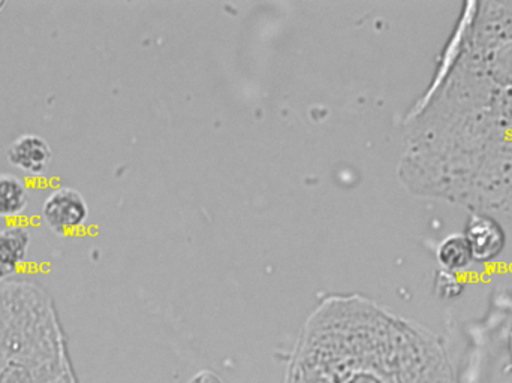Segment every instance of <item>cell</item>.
Here are the masks:
<instances>
[{
  "label": "cell",
  "mask_w": 512,
  "mask_h": 383,
  "mask_svg": "<svg viewBox=\"0 0 512 383\" xmlns=\"http://www.w3.org/2000/svg\"><path fill=\"white\" fill-rule=\"evenodd\" d=\"M3 5H5V3L0 2V9H2V8H3Z\"/></svg>",
  "instance_id": "7"
},
{
  "label": "cell",
  "mask_w": 512,
  "mask_h": 383,
  "mask_svg": "<svg viewBox=\"0 0 512 383\" xmlns=\"http://www.w3.org/2000/svg\"><path fill=\"white\" fill-rule=\"evenodd\" d=\"M9 164L27 176L41 177L50 170L53 150L45 138L35 134H23L12 141L6 152Z\"/></svg>",
  "instance_id": "2"
},
{
  "label": "cell",
  "mask_w": 512,
  "mask_h": 383,
  "mask_svg": "<svg viewBox=\"0 0 512 383\" xmlns=\"http://www.w3.org/2000/svg\"><path fill=\"white\" fill-rule=\"evenodd\" d=\"M32 237L24 226H0V282L26 261Z\"/></svg>",
  "instance_id": "4"
},
{
  "label": "cell",
  "mask_w": 512,
  "mask_h": 383,
  "mask_svg": "<svg viewBox=\"0 0 512 383\" xmlns=\"http://www.w3.org/2000/svg\"><path fill=\"white\" fill-rule=\"evenodd\" d=\"M89 219V205L77 189L62 186L54 189L41 208V220L51 232L69 235L83 228Z\"/></svg>",
  "instance_id": "1"
},
{
  "label": "cell",
  "mask_w": 512,
  "mask_h": 383,
  "mask_svg": "<svg viewBox=\"0 0 512 383\" xmlns=\"http://www.w3.org/2000/svg\"><path fill=\"white\" fill-rule=\"evenodd\" d=\"M465 238L471 247L472 258L478 259V261H489L504 249V231L490 217H472L469 220Z\"/></svg>",
  "instance_id": "3"
},
{
  "label": "cell",
  "mask_w": 512,
  "mask_h": 383,
  "mask_svg": "<svg viewBox=\"0 0 512 383\" xmlns=\"http://www.w3.org/2000/svg\"><path fill=\"white\" fill-rule=\"evenodd\" d=\"M472 252L465 237H450L439 249V261L450 270L463 268L471 262Z\"/></svg>",
  "instance_id": "6"
},
{
  "label": "cell",
  "mask_w": 512,
  "mask_h": 383,
  "mask_svg": "<svg viewBox=\"0 0 512 383\" xmlns=\"http://www.w3.org/2000/svg\"><path fill=\"white\" fill-rule=\"evenodd\" d=\"M29 201V188L21 177L11 173L0 174V219L21 216Z\"/></svg>",
  "instance_id": "5"
}]
</instances>
